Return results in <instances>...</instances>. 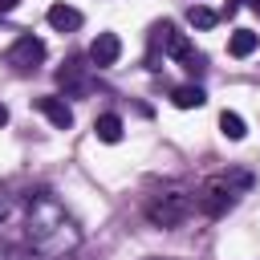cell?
Instances as JSON below:
<instances>
[{"mask_svg":"<svg viewBox=\"0 0 260 260\" xmlns=\"http://www.w3.org/2000/svg\"><path fill=\"white\" fill-rule=\"evenodd\" d=\"M179 65H183V69H187V73H191V77H199V73H203V69H207V57H203V53H187V57H183V61H179Z\"/></svg>","mask_w":260,"mask_h":260,"instance_id":"cell-15","label":"cell"},{"mask_svg":"<svg viewBox=\"0 0 260 260\" xmlns=\"http://www.w3.org/2000/svg\"><path fill=\"white\" fill-rule=\"evenodd\" d=\"M150 41H154V49H162V53H167V57H175V61H183L187 53H195V49H191V41H187L171 20L154 24V28H150Z\"/></svg>","mask_w":260,"mask_h":260,"instance_id":"cell-5","label":"cell"},{"mask_svg":"<svg viewBox=\"0 0 260 260\" xmlns=\"http://www.w3.org/2000/svg\"><path fill=\"white\" fill-rule=\"evenodd\" d=\"M256 45H260V37H256L252 28H236V32L228 37V53H232V57H252Z\"/></svg>","mask_w":260,"mask_h":260,"instance_id":"cell-11","label":"cell"},{"mask_svg":"<svg viewBox=\"0 0 260 260\" xmlns=\"http://www.w3.org/2000/svg\"><path fill=\"white\" fill-rule=\"evenodd\" d=\"M236 8H240V0H228V8H223V16H232Z\"/></svg>","mask_w":260,"mask_h":260,"instance_id":"cell-19","label":"cell"},{"mask_svg":"<svg viewBox=\"0 0 260 260\" xmlns=\"http://www.w3.org/2000/svg\"><path fill=\"white\" fill-rule=\"evenodd\" d=\"M12 211H16V199H12L8 191H0V223H4V219H8Z\"/></svg>","mask_w":260,"mask_h":260,"instance_id":"cell-17","label":"cell"},{"mask_svg":"<svg viewBox=\"0 0 260 260\" xmlns=\"http://www.w3.org/2000/svg\"><path fill=\"white\" fill-rule=\"evenodd\" d=\"M191 207H195V199H191L187 191H158V195L146 203V219H150L154 228H179V223L191 215Z\"/></svg>","mask_w":260,"mask_h":260,"instance_id":"cell-3","label":"cell"},{"mask_svg":"<svg viewBox=\"0 0 260 260\" xmlns=\"http://www.w3.org/2000/svg\"><path fill=\"white\" fill-rule=\"evenodd\" d=\"M248 8H252V12H256V16H260V0H248Z\"/></svg>","mask_w":260,"mask_h":260,"instance_id":"cell-20","label":"cell"},{"mask_svg":"<svg viewBox=\"0 0 260 260\" xmlns=\"http://www.w3.org/2000/svg\"><path fill=\"white\" fill-rule=\"evenodd\" d=\"M0 260H32V252L20 244H0Z\"/></svg>","mask_w":260,"mask_h":260,"instance_id":"cell-16","label":"cell"},{"mask_svg":"<svg viewBox=\"0 0 260 260\" xmlns=\"http://www.w3.org/2000/svg\"><path fill=\"white\" fill-rule=\"evenodd\" d=\"M219 130H223V138H232V142H240V138L248 134V126H244V118H240L236 110H223V114H219Z\"/></svg>","mask_w":260,"mask_h":260,"instance_id":"cell-13","label":"cell"},{"mask_svg":"<svg viewBox=\"0 0 260 260\" xmlns=\"http://www.w3.org/2000/svg\"><path fill=\"white\" fill-rule=\"evenodd\" d=\"M118 57H122V41H118V32H98L93 45H89V65L110 69Z\"/></svg>","mask_w":260,"mask_h":260,"instance_id":"cell-6","label":"cell"},{"mask_svg":"<svg viewBox=\"0 0 260 260\" xmlns=\"http://www.w3.org/2000/svg\"><path fill=\"white\" fill-rule=\"evenodd\" d=\"M248 187H252V175H248V171H228V175L207 179V183L199 187L195 203H199V211H203V215L219 219V215H228V211L236 207V199H240Z\"/></svg>","mask_w":260,"mask_h":260,"instance_id":"cell-2","label":"cell"},{"mask_svg":"<svg viewBox=\"0 0 260 260\" xmlns=\"http://www.w3.org/2000/svg\"><path fill=\"white\" fill-rule=\"evenodd\" d=\"M37 110H41L57 130H69V126H73V110H69L65 98H53V93H49V98H37Z\"/></svg>","mask_w":260,"mask_h":260,"instance_id":"cell-7","label":"cell"},{"mask_svg":"<svg viewBox=\"0 0 260 260\" xmlns=\"http://www.w3.org/2000/svg\"><path fill=\"white\" fill-rule=\"evenodd\" d=\"M85 69H89V65H81L77 57H73V61H65V69H57V81H61V89H65V93H85V89H89V77H85Z\"/></svg>","mask_w":260,"mask_h":260,"instance_id":"cell-8","label":"cell"},{"mask_svg":"<svg viewBox=\"0 0 260 260\" xmlns=\"http://www.w3.org/2000/svg\"><path fill=\"white\" fill-rule=\"evenodd\" d=\"M171 102H175L179 110H199V106L207 102V93H203L195 81H187V85H175V89H171Z\"/></svg>","mask_w":260,"mask_h":260,"instance_id":"cell-10","label":"cell"},{"mask_svg":"<svg viewBox=\"0 0 260 260\" xmlns=\"http://www.w3.org/2000/svg\"><path fill=\"white\" fill-rule=\"evenodd\" d=\"M45 41L41 37H32V32H24V37H16L12 45H8V53H4V65H12L16 73H32L41 61H45Z\"/></svg>","mask_w":260,"mask_h":260,"instance_id":"cell-4","label":"cell"},{"mask_svg":"<svg viewBox=\"0 0 260 260\" xmlns=\"http://www.w3.org/2000/svg\"><path fill=\"white\" fill-rule=\"evenodd\" d=\"M187 20H191L195 28H211V24L219 20V12L207 8V4H191V8H187Z\"/></svg>","mask_w":260,"mask_h":260,"instance_id":"cell-14","label":"cell"},{"mask_svg":"<svg viewBox=\"0 0 260 260\" xmlns=\"http://www.w3.org/2000/svg\"><path fill=\"white\" fill-rule=\"evenodd\" d=\"M122 130H126V126H122L118 114H98V118H93V134H98L102 142H122Z\"/></svg>","mask_w":260,"mask_h":260,"instance_id":"cell-12","label":"cell"},{"mask_svg":"<svg viewBox=\"0 0 260 260\" xmlns=\"http://www.w3.org/2000/svg\"><path fill=\"white\" fill-rule=\"evenodd\" d=\"M4 122H8V110H4V106H0V126H4Z\"/></svg>","mask_w":260,"mask_h":260,"instance_id":"cell-21","label":"cell"},{"mask_svg":"<svg viewBox=\"0 0 260 260\" xmlns=\"http://www.w3.org/2000/svg\"><path fill=\"white\" fill-rule=\"evenodd\" d=\"M24 236L32 244L37 256H65L81 244V228L73 223V215L61 207L57 195L37 191L28 195V215H24Z\"/></svg>","mask_w":260,"mask_h":260,"instance_id":"cell-1","label":"cell"},{"mask_svg":"<svg viewBox=\"0 0 260 260\" xmlns=\"http://www.w3.org/2000/svg\"><path fill=\"white\" fill-rule=\"evenodd\" d=\"M49 24H53L57 32H73V28H81V12L69 8V4H53V8H49Z\"/></svg>","mask_w":260,"mask_h":260,"instance_id":"cell-9","label":"cell"},{"mask_svg":"<svg viewBox=\"0 0 260 260\" xmlns=\"http://www.w3.org/2000/svg\"><path fill=\"white\" fill-rule=\"evenodd\" d=\"M16 4H20V0H0V16H8V12H16Z\"/></svg>","mask_w":260,"mask_h":260,"instance_id":"cell-18","label":"cell"}]
</instances>
